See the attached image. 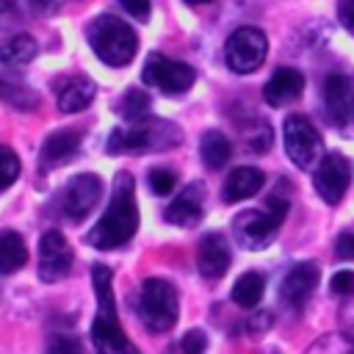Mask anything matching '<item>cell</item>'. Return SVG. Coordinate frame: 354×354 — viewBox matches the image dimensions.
<instances>
[{"instance_id":"cb8c5ba5","label":"cell","mask_w":354,"mask_h":354,"mask_svg":"<svg viewBox=\"0 0 354 354\" xmlns=\"http://www.w3.org/2000/svg\"><path fill=\"white\" fill-rule=\"evenodd\" d=\"M33 55H36V41L28 33H17V36L0 39V64L22 66V64L33 61Z\"/></svg>"},{"instance_id":"d6a6232c","label":"cell","mask_w":354,"mask_h":354,"mask_svg":"<svg viewBox=\"0 0 354 354\" xmlns=\"http://www.w3.org/2000/svg\"><path fill=\"white\" fill-rule=\"evenodd\" d=\"M337 19L354 36V0H337Z\"/></svg>"},{"instance_id":"4dcf8cb0","label":"cell","mask_w":354,"mask_h":354,"mask_svg":"<svg viewBox=\"0 0 354 354\" xmlns=\"http://www.w3.org/2000/svg\"><path fill=\"white\" fill-rule=\"evenodd\" d=\"M180 346H183V351H205V348H207V337H205L202 329H191V332L180 340Z\"/></svg>"},{"instance_id":"836d02e7","label":"cell","mask_w":354,"mask_h":354,"mask_svg":"<svg viewBox=\"0 0 354 354\" xmlns=\"http://www.w3.org/2000/svg\"><path fill=\"white\" fill-rule=\"evenodd\" d=\"M335 254L343 257V260H354V235H351V232H343V235L337 238Z\"/></svg>"},{"instance_id":"30bf717a","label":"cell","mask_w":354,"mask_h":354,"mask_svg":"<svg viewBox=\"0 0 354 354\" xmlns=\"http://www.w3.org/2000/svg\"><path fill=\"white\" fill-rule=\"evenodd\" d=\"M351 183V166L340 152H329L321 158L315 174H313V185L318 191V196L326 205H337L343 199V194L348 191Z\"/></svg>"},{"instance_id":"4fadbf2b","label":"cell","mask_w":354,"mask_h":354,"mask_svg":"<svg viewBox=\"0 0 354 354\" xmlns=\"http://www.w3.org/2000/svg\"><path fill=\"white\" fill-rule=\"evenodd\" d=\"M321 282V268L313 263V260H304V263H296L282 285H279V299L288 304V307H304L307 299L315 293V285Z\"/></svg>"},{"instance_id":"7c38bea8","label":"cell","mask_w":354,"mask_h":354,"mask_svg":"<svg viewBox=\"0 0 354 354\" xmlns=\"http://www.w3.org/2000/svg\"><path fill=\"white\" fill-rule=\"evenodd\" d=\"M324 108L326 119L337 127L354 119V80L343 72H332L324 80Z\"/></svg>"},{"instance_id":"52a82bcc","label":"cell","mask_w":354,"mask_h":354,"mask_svg":"<svg viewBox=\"0 0 354 354\" xmlns=\"http://www.w3.org/2000/svg\"><path fill=\"white\" fill-rule=\"evenodd\" d=\"M266 55H268V39L260 28H252V25L232 30L224 44V61L238 75H249L260 69Z\"/></svg>"},{"instance_id":"603a6c76","label":"cell","mask_w":354,"mask_h":354,"mask_svg":"<svg viewBox=\"0 0 354 354\" xmlns=\"http://www.w3.org/2000/svg\"><path fill=\"white\" fill-rule=\"evenodd\" d=\"M263 293H266V277L260 271H243L232 285V301L246 310L257 307Z\"/></svg>"},{"instance_id":"f546056e","label":"cell","mask_w":354,"mask_h":354,"mask_svg":"<svg viewBox=\"0 0 354 354\" xmlns=\"http://www.w3.org/2000/svg\"><path fill=\"white\" fill-rule=\"evenodd\" d=\"M329 288H332L335 296H351V293H354V271H348V268L337 271V274L332 277Z\"/></svg>"},{"instance_id":"8d00e7d4","label":"cell","mask_w":354,"mask_h":354,"mask_svg":"<svg viewBox=\"0 0 354 354\" xmlns=\"http://www.w3.org/2000/svg\"><path fill=\"white\" fill-rule=\"evenodd\" d=\"M50 346H53V348H58V351H77V348H80V346H77V340H61V337L50 340Z\"/></svg>"},{"instance_id":"7402d4cb","label":"cell","mask_w":354,"mask_h":354,"mask_svg":"<svg viewBox=\"0 0 354 354\" xmlns=\"http://www.w3.org/2000/svg\"><path fill=\"white\" fill-rule=\"evenodd\" d=\"M28 263V246L19 232L0 230V274H17Z\"/></svg>"},{"instance_id":"83f0119b","label":"cell","mask_w":354,"mask_h":354,"mask_svg":"<svg viewBox=\"0 0 354 354\" xmlns=\"http://www.w3.org/2000/svg\"><path fill=\"white\" fill-rule=\"evenodd\" d=\"M149 188H152V194H158V196H169L171 191H174V185H177V174L171 171V169H166V166H155V169H149Z\"/></svg>"},{"instance_id":"5bb4252c","label":"cell","mask_w":354,"mask_h":354,"mask_svg":"<svg viewBox=\"0 0 354 354\" xmlns=\"http://www.w3.org/2000/svg\"><path fill=\"white\" fill-rule=\"evenodd\" d=\"M53 91H55L58 108L64 113H77V111L91 105V100L97 94V86L86 75H61V77L53 80Z\"/></svg>"},{"instance_id":"5b68a950","label":"cell","mask_w":354,"mask_h":354,"mask_svg":"<svg viewBox=\"0 0 354 354\" xmlns=\"http://www.w3.org/2000/svg\"><path fill=\"white\" fill-rule=\"evenodd\" d=\"M138 318L149 332H169L180 315V299L171 282L166 279H144L138 290Z\"/></svg>"},{"instance_id":"8fae6325","label":"cell","mask_w":354,"mask_h":354,"mask_svg":"<svg viewBox=\"0 0 354 354\" xmlns=\"http://www.w3.org/2000/svg\"><path fill=\"white\" fill-rule=\"evenodd\" d=\"M100 194H102V183L97 174L91 171H83V174H75L66 185H64V194H61V207L69 218L80 221L86 218L94 205L100 202Z\"/></svg>"},{"instance_id":"8992f818","label":"cell","mask_w":354,"mask_h":354,"mask_svg":"<svg viewBox=\"0 0 354 354\" xmlns=\"http://www.w3.org/2000/svg\"><path fill=\"white\" fill-rule=\"evenodd\" d=\"M282 138H285V152H288L290 163L299 169H313L324 158V141H321L315 124L301 113H293L285 119Z\"/></svg>"},{"instance_id":"44dd1931","label":"cell","mask_w":354,"mask_h":354,"mask_svg":"<svg viewBox=\"0 0 354 354\" xmlns=\"http://www.w3.org/2000/svg\"><path fill=\"white\" fill-rule=\"evenodd\" d=\"M199 155H202V163H205L207 169L218 171V169H224V166L230 163V158H232V144H230V138H227L221 130H207V133L202 136V141H199Z\"/></svg>"},{"instance_id":"ac0fdd59","label":"cell","mask_w":354,"mask_h":354,"mask_svg":"<svg viewBox=\"0 0 354 354\" xmlns=\"http://www.w3.org/2000/svg\"><path fill=\"white\" fill-rule=\"evenodd\" d=\"M80 149V133L72 130V127H61V130H53L44 144H41V166L44 169H55V166H64L69 163Z\"/></svg>"},{"instance_id":"2e32d148","label":"cell","mask_w":354,"mask_h":354,"mask_svg":"<svg viewBox=\"0 0 354 354\" xmlns=\"http://www.w3.org/2000/svg\"><path fill=\"white\" fill-rule=\"evenodd\" d=\"M196 268L205 279H221L230 268V246L218 232H210L199 241L196 249Z\"/></svg>"},{"instance_id":"e0dca14e","label":"cell","mask_w":354,"mask_h":354,"mask_svg":"<svg viewBox=\"0 0 354 354\" xmlns=\"http://www.w3.org/2000/svg\"><path fill=\"white\" fill-rule=\"evenodd\" d=\"M301 91H304V75H301L299 69L282 66V69H277V72L268 77V83L263 86V100H266L268 105L279 108V105H288V102H293L296 97H301Z\"/></svg>"},{"instance_id":"277c9868","label":"cell","mask_w":354,"mask_h":354,"mask_svg":"<svg viewBox=\"0 0 354 354\" xmlns=\"http://www.w3.org/2000/svg\"><path fill=\"white\" fill-rule=\"evenodd\" d=\"M288 216V199L274 194L263 210H243L232 221V238L246 252H260L271 243L274 232L279 230L282 218Z\"/></svg>"},{"instance_id":"484cf974","label":"cell","mask_w":354,"mask_h":354,"mask_svg":"<svg viewBox=\"0 0 354 354\" xmlns=\"http://www.w3.org/2000/svg\"><path fill=\"white\" fill-rule=\"evenodd\" d=\"M149 94L144 88H130L124 91V97L119 100V113L127 119V122H138L144 116H149Z\"/></svg>"},{"instance_id":"4316f807","label":"cell","mask_w":354,"mask_h":354,"mask_svg":"<svg viewBox=\"0 0 354 354\" xmlns=\"http://www.w3.org/2000/svg\"><path fill=\"white\" fill-rule=\"evenodd\" d=\"M19 169H22V166H19L17 152H14L11 147H3V144H0V191L11 188V185L17 183Z\"/></svg>"},{"instance_id":"7a4b0ae2","label":"cell","mask_w":354,"mask_h":354,"mask_svg":"<svg viewBox=\"0 0 354 354\" xmlns=\"http://www.w3.org/2000/svg\"><path fill=\"white\" fill-rule=\"evenodd\" d=\"M86 39H88V47L94 50V55L108 66H127L138 53L136 30L113 14L94 17L86 28Z\"/></svg>"},{"instance_id":"ba28073f","label":"cell","mask_w":354,"mask_h":354,"mask_svg":"<svg viewBox=\"0 0 354 354\" xmlns=\"http://www.w3.org/2000/svg\"><path fill=\"white\" fill-rule=\"evenodd\" d=\"M141 80L147 86H155L163 94L174 97V94H183V91H188L194 86L196 72L185 61L169 58L163 53H149L147 61H144V69H141Z\"/></svg>"},{"instance_id":"74e56055","label":"cell","mask_w":354,"mask_h":354,"mask_svg":"<svg viewBox=\"0 0 354 354\" xmlns=\"http://www.w3.org/2000/svg\"><path fill=\"white\" fill-rule=\"evenodd\" d=\"M185 3H191V6H199V3H210V0H185Z\"/></svg>"},{"instance_id":"1f68e13d","label":"cell","mask_w":354,"mask_h":354,"mask_svg":"<svg viewBox=\"0 0 354 354\" xmlns=\"http://www.w3.org/2000/svg\"><path fill=\"white\" fill-rule=\"evenodd\" d=\"M122 3V8L130 14V17H136V19H147L149 17V11H152V6H149V0H119Z\"/></svg>"},{"instance_id":"9c48e42d","label":"cell","mask_w":354,"mask_h":354,"mask_svg":"<svg viewBox=\"0 0 354 354\" xmlns=\"http://www.w3.org/2000/svg\"><path fill=\"white\" fill-rule=\"evenodd\" d=\"M72 246L58 230H47L39 241V279L41 282H58L72 271Z\"/></svg>"},{"instance_id":"d590c367","label":"cell","mask_w":354,"mask_h":354,"mask_svg":"<svg viewBox=\"0 0 354 354\" xmlns=\"http://www.w3.org/2000/svg\"><path fill=\"white\" fill-rule=\"evenodd\" d=\"M36 11H44V14H53V11H58L61 6H64V0H28Z\"/></svg>"},{"instance_id":"9a60e30c","label":"cell","mask_w":354,"mask_h":354,"mask_svg":"<svg viewBox=\"0 0 354 354\" xmlns=\"http://www.w3.org/2000/svg\"><path fill=\"white\" fill-rule=\"evenodd\" d=\"M202 216H205V188L199 183L183 188L166 207V221L174 227H196Z\"/></svg>"},{"instance_id":"6da1fadb","label":"cell","mask_w":354,"mask_h":354,"mask_svg":"<svg viewBox=\"0 0 354 354\" xmlns=\"http://www.w3.org/2000/svg\"><path fill=\"white\" fill-rule=\"evenodd\" d=\"M138 230V205H136V185L127 171H119L113 177V194L100 216V221L88 230L86 241L94 249H116L127 243Z\"/></svg>"},{"instance_id":"e575fe53","label":"cell","mask_w":354,"mask_h":354,"mask_svg":"<svg viewBox=\"0 0 354 354\" xmlns=\"http://www.w3.org/2000/svg\"><path fill=\"white\" fill-rule=\"evenodd\" d=\"M17 17H19L17 3H14V0H0V25H3V22H8V19L14 22Z\"/></svg>"},{"instance_id":"ffe728a7","label":"cell","mask_w":354,"mask_h":354,"mask_svg":"<svg viewBox=\"0 0 354 354\" xmlns=\"http://www.w3.org/2000/svg\"><path fill=\"white\" fill-rule=\"evenodd\" d=\"M266 183V174L254 166H238L227 174L224 185H221V196L224 202H241V199H249L254 196Z\"/></svg>"},{"instance_id":"3957f363","label":"cell","mask_w":354,"mask_h":354,"mask_svg":"<svg viewBox=\"0 0 354 354\" xmlns=\"http://www.w3.org/2000/svg\"><path fill=\"white\" fill-rule=\"evenodd\" d=\"M183 138L180 127L166 122V119H152L144 116L138 122H130V127H116L108 138V152L122 155V152H155V149H169L177 147Z\"/></svg>"},{"instance_id":"f1b7e54d","label":"cell","mask_w":354,"mask_h":354,"mask_svg":"<svg viewBox=\"0 0 354 354\" xmlns=\"http://www.w3.org/2000/svg\"><path fill=\"white\" fill-rule=\"evenodd\" d=\"M243 136H246V147H249L252 152H266V149L271 147V127H268L266 122H260L257 130H246Z\"/></svg>"},{"instance_id":"d4e9b609","label":"cell","mask_w":354,"mask_h":354,"mask_svg":"<svg viewBox=\"0 0 354 354\" xmlns=\"http://www.w3.org/2000/svg\"><path fill=\"white\" fill-rule=\"evenodd\" d=\"M91 282H94V296L102 313H116V299H113V282H111V268L108 266H94L91 268Z\"/></svg>"},{"instance_id":"d6986e66","label":"cell","mask_w":354,"mask_h":354,"mask_svg":"<svg viewBox=\"0 0 354 354\" xmlns=\"http://www.w3.org/2000/svg\"><path fill=\"white\" fill-rule=\"evenodd\" d=\"M91 343L97 351H133L127 335L119 326L116 313H97L94 324H91Z\"/></svg>"}]
</instances>
